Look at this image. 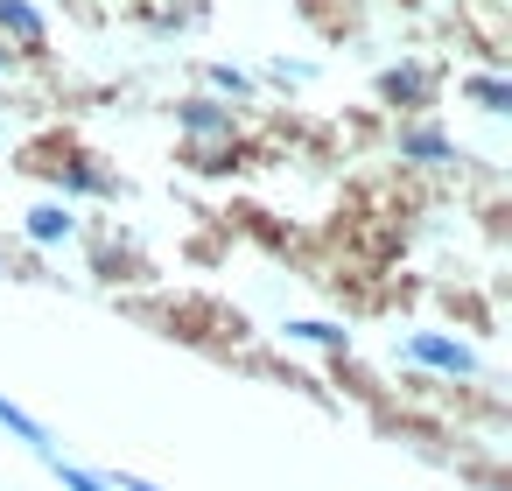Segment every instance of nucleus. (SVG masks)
Here are the masks:
<instances>
[{"label": "nucleus", "instance_id": "obj_17", "mask_svg": "<svg viewBox=\"0 0 512 491\" xmlns=\"http://www.w3.org/2000/svg\"><path fill=\"white\" fill-rule=\"evenodd\" d=\"M106 491H169V484H155L141 470H106Z\"/></svg>", "mask_w": 512, "mask_h": 491}, {"label": "nucleus", "instance_id": "obj_6", "mask_svg": "<svg viewBox=\"0 0 512 491\" xmlns=\"http://www.w3.org/2000/svg\"><path fill=\"white\" fill-rule=\"evenodd\" d=\"M267 155L246 141V134H232V141H176V169H190V176H204V183H225V176H246V169H260Z\"/></svg>", "mask_w": 512, "mask_h": 491}, {"label": "nucleus", "instance_id": "obj_2", "mask_svg": "<svg viewBox=\"0 0 512 491\" xmlns=\"http://www.w3.org/2000/svg\"><path fill=\"white\" fill-rule=\"evenodd\" d=\"M393 358H400L407 372L435 379V386H484V351H477L470 337H456V330H435V323L400 330V337H393Z\"/></svg>", "mask_w": 512, "mask_h": 491}, {"label": "nucleus", "instance_id": "obj_14", "mask_svg": "<svg viewBox=\"0 0 512 491\" xmlns=\"http://www.w3.org/2000/svg\"><path fill=\"white\" fill-rule=\"evenodd\" d=\"M197 78H204V92H211V99H225V106H232V99H239V106H260V92H267L253 71L218 64V57H211V64H197Z\"/></svg>", "mask_w": 512, "mask_h": 491}, {"label": "nucleus", "instance_id": "obj_11", "mask_svg": "<svg viewBox=\"0 0 512 491\" xmlns=\"http://www.w3.org/2000/svg\"><path fill=\"white\" fill-rule=\"evenodd\" d=\"M456 99L484 120H505L512 113V71H463L456 78Z\"/></svg>", "mask_w": 512, "mask_h": 491}, {"label": "nucleus", "instance_id": "obj_13", "mask_svg": "<svg viewBox=\"0 0 512 491\" xmlns=\"http://www.w3.org/2000/svg\"><path fill=\"white\" fill-rule=\"evenodd\" d=\"M0 435H8V442H22L36 463L43 456H57V435H50V421H36L22 400H8V393H0Z\"/></svg>", "mask_w": 512, "mask_h": 491}, {"label": "nucleus", "instance_id": "obj_9", "mask_svg": "<svg viewBox=\"0 0 512 491\" xmlns=\"http://www.w3.org/2000/svg\"><path fill=\"white\" fill-rule=\"evenodd\" d=\"M0 43H8L22 64H43L50 57V15L36 0H0Z\"/></svg>", "mask_w": 512, "mask_h": 491}, {"label": "nucleus", "instance_id": "obj_4", "mask_svg": "<svg viewBox=\"0 0 512 491\" xmlns=\"http://www.w3.org/2000/svg\"><path fill=\"white\" fill-rule=\"evenodd\" d=\"M85 267L99 288H134V281H155V260L141 253V239L127 225H85Z\"/></svg>", "mask_w": 512, "mask_h": 491}, {"label": "nucleus", "instance_id": "obj_15", "mask_svg": "<svg viewBox=\"0 0 512 491\" xmlns=\"http://www.w3.org/2000/svg\"><path fill=\"white\" fill-rule=\"evenodd\" d=\"M323 78V64H309V57H267L260 64V85H281V92H309Z\"/></svg>", "mask_w": 512, "mask_h": 491}, {"label": "nucleus", "instance_id": "obj_3", "mask_svg": "<svg viewBox=\"0 0 512 491\" xmlns=\"http://www.w3.org/2000/svg\"><path fill=\"white\" fill-rule=\"evenodd\" d=\"M442 92H449V71L435 57H393L372 71V106L386 120H428L442 113Z\"/></svg>", "mask_w": 512, "mask_h": 491}, {"label": "nucleus", "instance_id": "obj_12", "mask_svg": "<svg viewBox=\"0 0 512 491\" xmlns=\"http://www.w3.org/2000/svg\"><path fill=\"white\" fill-rule=\"evenodd\" d=\"M295 15H302L323 43H344V36L365 29V8H358V0H295Z\"/></svg>", "mask_w": 512, "mask_h": 491}, {"label": "nucleus", "instance_id": "obj_18", "mask_svg": "<svg viewBox=\"0 0 512 491\" xmlns=\"http://www.w3.org/2000/svg\"><path fill=\"white\" fill-rule=\"evenodd\" d=\"M15 71H22V57H15L8 43H0V78H15Z\"/></svg>", "mask_w": 512, "mask_h": 491}, {"label": "nucleus", "instance_id": "obj_8", "mask_svg": "<svg viewBox=\"0 0 512 491\" xmlns=\"http://www.w3.org/2000/svg\"><path fill=\"white\" fill-rule=\"evenodd\" d=\"M78 232H85V211L64 204V197H36V204L22 211V239H29L36 253H64V246H78Z\"/></svg>", "mask_w": 512, "mask_h": 491}, {"label": "nucleus", "instance_id": "obj_7", "mask_svg": "<svg viewBox=\"0 0 512 491\" xmlns=\"http://www.w3.org/2000/svg\"><path fill=\"white\" fill-rule=\"evenodd\" d=\"M169 120H176L183 141H232V134H246L239 106H225V99H211V92H183V99L169 106Z\"/></svg>", "mask_w": 512, "mask_h": 491}, {"label": "nucleus", "instance_id": "obj_10", "mask_svg": "<svg viewBox=\"0 0 512 491\" xmlns=\"http://www.w3.org/2000/svg\"><path fill=\"white\" fill-rule=\"evenodd\" d=\"M274 337H281V344H302V351H323V358H351V351H358L351 323H337V316H281Z\"/></svg>", "mask_w": 512, "mask_h": 491}, {"label": "nucleus", "instance_id": "obj_5", "mask_svg": "<svg viewBox=\"0 0 512 491\" xmlns=\"http://www.w3.org/2000/svg\"><path fill=\"white\" fill-rule=\"evenodd\" d=\"M386 155H393L400 169H456V162H463V148H456V134L442 127V113H428V120H393V127H386Z\"/></svg>", "mask_w": 512, "mask_h": 491}, {"label": "nucleus", "instance_id": "obj_16", "mask_svg": "<svg viewBox=\"0 0 512 491\" xmlns=\"http://www.w3.org/2000/svg\"><path fill=\"white\" fill-rule=\"evenodd\" d=\"M43 470L57 477V491H106V470H92V463H71L64 449H57V456H43Z\"/></svg>", "mask_w": 512, "mask_h": 491}, {"label": "nucleus", "instance_id": "obj_1", "mask_svg": "<svg viewBox=\"0 0 512 491\" xmlns=\"http://www.w3.org/2000/svg\"><path fill=\"white\" fill-rule=\"evenodd\" d=\"M15 169L22 176H36V183H50V197H64V204H120L127 197V176L99 155V148H85L71 127H43V134H29L22 148H15Z\"/></svg>", "mask_w": 512, "mask_h": 491}]
</instances>
